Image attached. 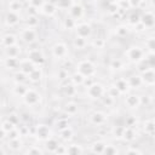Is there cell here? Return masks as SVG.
<instances>
[{"instance_id":"obj_23","label":"cell","mask_w":155,"mask_h":155,"mask_svg":"<svg viewBox=\"0 0 155 155\" xmlns=\"http://www.w3.org/2000/svg\"><path fill=\"white\" fill-rule=\"evenodd\" d=\"M1 127L4 128V131L6 132V133H8L11 130H13L15 128V124H12L10 120H5V121H2V124H1Z\"/></svg>"},{"instance_id":"obj_14","label":"cell","mask_w":155,"mask_h":155,"mask_svg":"<svg viewBox=\"0 0 155 155\" xmlns=\"http://www.w3.org/2000/svg\"><path fill=\"white\" fill-rule=\"evenodd\" d=\"M36 136L40 139H47L50 138V128L46 125H38L36 127Z\"/></svg>"},{"instance_id":"obj_19","label":"cell","mask_w":155,"mask_h":155,"mask_svg":"<svg viewBox=\"0 0 155 155\" xmlns=\"http://www.w3.org/2000/svg\"><path fill=\"white\" fill-rule=\"evenodd\" d=\"M23 5H22V0H11L8 2V11H13V12H19L22 10Z\"/></svg>"},{"instance_id":"obj_11","label":"cell","mask_w":155,"mask_h":155,"mask_svg":"<svg viewBox=\"0 0 155 155\" xmlns=\"http://www.w3.org/2000/svg\"><path fill=\"white\" fill-rule=\"evenodd\" d=\"M39 11H40L41 13L46 15V16H52V15L56 13L57 7H56V5L52 4V2H47V1H45V4L41 6V8H40Z\"/></svg>"},{"instance_id":"obj_4","label":"cell","mask_w":155,"mask_h":155,"mask_svg":"<svg viewBox=\"0 0 155 155\" xmlns=\"http://www.w3.org/2000/svg\"><path fill=\"white\" fill-rule=\"evenodd\" d=\"M87 93H88L90 98L97 99V98H101L102 96H104L105 90H104V87H103L101 84H92V85L88 86Z\"/></svg>"},{"instance_id":"obj_5","label":"cell","mask_w":155,"mask_h":155,"mask_svg":"<svg viewBox=\"0 0 155 155\" xmlns=\"http://www.w3.org/2000/svg\"><path fill=\"white\" fill-rule=\"evenodd\" d=\"M68 12H69V17L73 18L75 22H78V21L84 16V13H85L84 7H82L80 4H76V2L73 4V6L68 10Z\"/></svg>"},{"instance_id":"obj_21","label":"cell","mask_w":155,"mask_h":155,"mask_svg":"<svg viewBox=\"0 0 155 155\" xmlns=\"http://www.w3.org/2000/svg\"><path fill=\"white\" fill-rule=\"evenodd\" d=\"M65 111L68 113V115H74L78 111V104L74 102H68L65 105Z\"/></svg>"},{"instance_id":"obj_8","label":"cell","mask_w":155,"mask_h":155,"mask_svg":"<svg viewBox=\"0 0 155 155\" xmlns=\"http://www.w3.org/2000/svg\"><path fill=\"white\" fill-rule=\"evenodd\" d=\"M18 68H19V71L24 73L25 75H29V74L34 70L35 64H34V63H31L28 58H23V59H19Z\"/></svg>"},{"instance_id":"obj_13","label":"cell","mask_w":155,"mask_h":155,"mask_svg":"<svg viewBox=\"0 0 155 155\" xmlns=\"http://www.w3.org/2000/svg\"><path fill=\"white\" fill-rule=\"evenodd\" d=\"M128 52H132L131 53H127V57L130 61H140L142 59V56H143V51L139 48V47H131L128 48Z\"/></svg>"},{"instance_id":"obj_15","label":"cell","mask_w":155,"mask_h":155,"mask_svg":"<svg viewBox=\"0 0 155 155\" xmlns=\"http://www.w3.org/2000/svg\"><path fill=\"white\" fill-rule=\"evenodd\" d=\"M1 44L5 46V47H8V46H12L15 44H17V36H15L13 34H6L1 38Z\"/></svg>"},{"instance_id":"obj_6","label":"cell","mask_w":155,"mask_h":155,"mask_svg":"<svg viewBox=\"0 0 155 155\" xmlns=\"http://www.w3.org/2000/svg\"><path fill=\"white\" fill-rule=\"evenodd\" d=\"M31 63H34L35 65L36 64H42L44 63V56H42V53H41V51L40 50H38V48H31V50H29L28 51V57H27Z\"/></svg>"},{"instance_id":"obj_2","label":"cell","mask_w":155,"mask_h":155,"mask_svg":"<svg viewBox=\"0 0 155 155\" xmlns=\"http://www.w3.org/2000/svg\"><path fill=\"white\" fill-rule=\"evenodd\" d=\"M18 38L21 39V41L25 42V44H33L36 41V38H38V34H36V30L35 28H23L21 31H19V35Z\"/></svg>"},{"instance_id":"obj_7","label":"cell","mask_w":155,"mask_h":155,"mask_svg":"<svg viewBox=\"0 0 155 155\" xmlns=\"http://www.w3.org/2000/svg\"><path fill=\"white\" fill-rule=\"evenodd\" d=\"M67 53H68V47L63 42H57L53 47H52V54L56 57V58H65L67 57Z\"/></svg>"},{"instance_id":"obj_18","label":"cell","mask_w":155,"mask_h":155,"mask_svg":"<svg viewBox=\"0 0 155 155\" xmlns=\"http://www.w3.org/2000/svg\"><path fill=\"white\" fill-rule=\"evenodd\" d=\"M42 79V71H41V69L40 68H34V70L28 75V80H30V81H39V80H41Z\"/></svg>"},{"instance_id":"obj_1","label":"cell","mask_w":155,"mask_h":155,"mask_svg":"<svg viewBox=\"0 0 155 155\" xmlns=\"http://www.w3.org/2000/svg\"><path fill=\"white\" fill-rule=\"evenodd\" d=\"M76 71L81 74L84 78H92L96 73V67L91 61L85 59L79 62V64L76 65Z\"/></svg>"},{"instance_id":"obj_24","label":"cell","mask_w":155,"mask_h":155,"mask_svg":"<svg viewBox=\"0 0 155 155\" xmlns=\"http://www.w3.org/2000/svg\"><path fill=\"white\" fill-rule=\"evenodd\" d=\"M28 1H29V4H30L31 7L38 8V11H39V10L41 8V6L45 4L46 0H28Z\"/></svg>"},{"instance_id":"obj_17","label":"cell","mask_w":155,"mask_h":155,"mask_svg":"<svg viewBox=\"0 0 155 155\" xmlns=\"http://www.w3.org/2000/svg\"><path fill=\"white\" fill-rule=\"evenodd\" d=\"M75 1L74 0H56V7H57V10L59 8V10H69L71 6H73V4H74Z\"/></svg>"},{"instance_id":"obj_25","label":"cell","mask_w":155,"mask_h":155,"mask_svg":"<svg viewBox=\"0 0 155 155\" xmlns=\"http://www.w3.org/2000/svg\"><path fill=\"white\" fill-rule=\"evenodd\" d=\"M5 134H6V132L4 131V128L0 126V139H2L4 137H5Z\"/></svg>"},{"instance_id":"obj_22","label":"cell","mask_w":155,"mask_h":155,"mask_svg":"<svg viewBox=\"0 0 155 155\" xmlns=\"http://www.w3.org/2000/svg\"><path fill=\"white\" fill-rule=\"evenodd\" d=\"M64 92L69 96V97H71V96H74L75 93H76V86L71 82V84H69V85H65L64 86Z\"/></svg>"},{"instance_id":"obj_20","label":"cell","mask_w":155,"mask_h":155,"mask_svg":"<svg viewBox=\"0 0 155 155\" xmlns=\"http://www.w3.org/2000/svg\"><path fill=\"white\" fill-rule=\"evenodd\" d=\"M73 44H74V46H75L76 48L81 50V48H84V47L86 46L87 41H86V38H82V36H78V35H76V38L73 40Z\"/></svg>"},{"instance_id":"obj_10","label":"cell","mask_w":155,"mask_h":155,"mask_svg":"<svg viewBox=\"0 0 155 155\" xmlns=\"http://www.w3.org/2000/svg\"><path fill=\"white\" fill-rule=\"evenodd\" d=\"M19 15H18V12H13V11H8L7 13H6V16H5V23L7 24V25H10V27H13V25H16V24H18L19 23Z\"/></svg>"},{"instance_id":"obj_16","label":"cell","mask_w":155,"mask_h":155,"mask_svg":"<svg viewBox=\"0 0 155 155\" xmlns=\"http://www.w3.org/2000/svg\"><path fill=\"white\" fill-rule=\"evenodd\" d=\"M105 114L101 113V111H96L91 115V121L94 124V125H103L105 122Z\"/></svg>"},{"instance_id":"obj_3","label":"cell","mask_w":155,"mask_h":155,"mask_svg":"<svg viewBox=\"0 0 155 155\" xmlns=\"http://www.w3.org/2000/svg\"><path fill=\"white\" fill-rule=\"evenodd\" d=\"M23 99H24V103L27 105H36L41 99V96L36 90L28 88L25 91V93L23 94Z\"/></svg>"},{"instance_id":"obj_12","label":"cell","mask_w":155,"mask_h":155,"mask_svg":"<svg viewBox=\"0 0 155 155\" xmlns=\"http://www.w3.org/2000/svg\"><path fill=\"white\" fill-rule=\"evenodd\" d=\"M21 53V47L15 44L12 46H8V47H5V54L6 57H12V58H17Z\"/></svg>"},{"instance_id":"obj_9","label":"cell","mask_w":155,"mask_h":155,"mask_svg":"<svg viewBox=\"0 0 155 155\" xmlns=\"http://www.w3.org/2000/svg\"><path fill=\"white\" fill-rule=\"evenodd\" d=\"M74 29H76V35L78 36L87 38L91 34V25L87 24L86 22H82V23H79V24L76 23Z\"/></svg>"}]
</instances>
